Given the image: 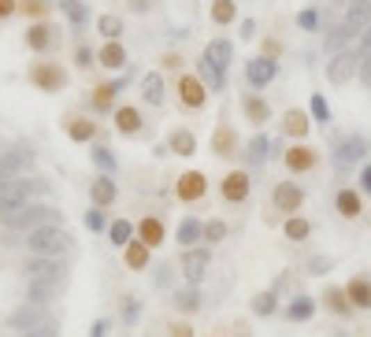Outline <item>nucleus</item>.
Masks as SVG:
<instances>
[{"instance_id": "obj_1", "label": "nucleus", "mask_w": 371, "mask_h": 337, "mask_svg": "<svg viewBox=\"0 0 371 337\" xmlns=\"http://www.w3.org/2000/svg\"><path fill=\"white\" fill-rule=\"evenodd\" d=\"M63 286V267L60 259L49 256H34L30 259V300L34 304H49Z\"/></svg>"}, {"instance_id": "obj_2", "label": "nucleus", "mask_w": 371, "mask_h": 337, "mask_svg": "<svg viewBox=\"0 0 371 337\" xmlns=\"http://www.w3.org/2000/svg\"><path fill=\"white\" fill-rule=\"evenodd\" d=\"M26 245L34 256H49V259H60L63 252H71V234L63 226H41V230L26 234Z\"/></svg>"}, {"instance_id": "obj_3", "label": "nucleus", "mask_w": 371, "mask_h": 337, "mask_svg": "<svg viewBox=\"0 0 371 337\" xmlns=\"http://www.w3.org/2000/svg\"><path fill=\"white\" fill-rule=\"evenodd\" d=\"M60 208H49V204H26L19 215H12V219H4L8 230H23V234H34L41 230V226H60Z\"/></svg>"}, {"instance_id": "obj_4", "label": "nucleus", "mask_w": 371, "mask_h": 337, "mask_svg": "<svg viewBox=\"0 0 371 337\" xmlns=\"http://www.w3.org/2000/svg\"><path fill=\"white\" fill-rule=\"evenodd\" d=\"M41 182H30V178H19L12 182L4 193H0V219H12V215H19L30 204V193H38Z\"/></svg>"}, {"instance_id": "obj_5", "label": "nucleus", "mask_w": 371, "mask_h": 337, "mask_svg": "<svg viewBox=\"0 0 371 337\" xmlns=\"http://www.w3.org/2000/svg\"><path fill=\"white\" fill-rule=\"evenodd\" d=\"M371 26V0H353L345 8V19H342V30L349 37H364V30Z\"/></svg>"}, {"instance_id": "obj_6", "label": "nucleus", "mask_w": 371, "mask_h": 337, "mask_svg": "<svg viewBox=\"0 0 371 337\" xmlns=\"http://www.w3.org/2000/svg\"><path fill=\"white\" fill-rule=\"evenodd\" d=\"M356 71H360V56H356V52H338V56L327 63V82H331V85H345Z\"/></svg>"}, {"instance_id": "obj_7", "label": "nucleus", "mask_w": 371, "mask_h": 337, "mask_svg": "<svg viewBox=\"0 0 371 337\" xmlns=\"http://www.w3.org/2000/svg\"><path fill=\"white\" fill-rule=\"evenodd\" d=\"M179 267H182V275H186L190 286H201L204 275H208V248H190V252L182 256Z\"/></svg>"}, {"instance_id": "obj_8", "label": "nucleus", "mask_w": 371, "mask_h": 337, "mask_svg": "<svg viewBox=\"0 0 371 337\" xmlns=\"http://www.w3.org/2000/svg\"><path fill=\"white\" fill-rule=\"evenodd\" d=\"M279 74V63L271 60V56H256V60H249V67H245V78L253 89H267V82Z\"/></svg>"}, {"instance_id": "obj_9", "label": "nucleus", "mask_w": 371, "mask_h": 337, "mask_svg": "<svg viewBox=\"0 0 371 337\" xmlns=\"http://www.w3.org/2000/svg\"><path fill=\"white\" fill-rule=\"evenodd\" d=\"M360 156H368V141L364 137H345L342 145L334 148V163H338V167H349V163H356Z\"/></svg>"}, {"instance_id": "obj_10", "label": "nucleus", "mask_w": 371, "mask_h": 337, "mask_svg": "<svg viewBox=\"0 0 371 337\" xmlns=\"http://www.w3.org/2000/svg\"><path fill=\"white\" fill-rule=\"evenodd\" d=\"M30 82H34L38 89H60L67 78H63V71L52 67V63H38V67L30 71Z\"/></svg>"}, {"instance_id": "obj_11", "label": "nucleus", "mask_w": 371, "mask_h": 337, "mask_svg": "<svg viewBox=\"0 0 371 337\" xmlns=\"http://www.w3.org/2000/svg\"><path fill=\"white\" fill-rule=\"evenodd\" d=\"M223 197L231 204H242L249 197V175L245 171H231V175L223 178Z\"/></svg>"}, {"instance_id": "obj_12", "label": "nucleus", "mask_w": 371, "mask_h": 337, "mask_svg": "<svg viewBox=\"0 0 371 337\" xmlns=\"http://www.w3.org/2000/svg\"><path fill=\"white\" fill-rule=\"evenodd\" d=\"M12 326H15V330H23V334L38 330V326H45V315H41V304H26V308H19V311L12 315Z\"/></svg>"}, {"instance_id": "obj_13", "label": "nucleus", "mask_w": 371, "mask_h": 337, "mask_svg": "<svg viewBox=\"0 0 371 337\" xmlns=\"http://www.w3.org/2000/svg\"><path fill=\"white\" fill-rule=\"evenodd\" d=\"M301 200H304V189H301V186H293V182H282V186H275V208L297 211Z\"/></svg>"}, {"instance_id": "obj_14", "label": "nucleus", "mask_w": 371, "mask_h": 337, "mask_svg": "<svg viewBox=\"0 0 371 337\" xmlns=\"http://www.w3.org/2000/svg\"><path fill=\"white\" fill-rule=\"evenodd\" d=\"M197 78L208 85L212 93H223V89H226V71H220L212 60H201V63H197Z\"/></svg>"}, {"instance_id": "obj_15", "label": "nucleus", "mask_w": 371, "mask_h": 337, "mask_svg": "<svg viewBox=\"0 0 371 337\" xmlns=\"http://www.w3.org/2000/svg\"><path fill=\"white\" fill-rule=\"evenodd\" d=\"M231 56H234V45H231L226 37H215V41H208V49H204V60H212L220 71L231 67Z\"/></svg>"}, {"instance_id": "obj_16", "label": "nucleus", "mask_w": 371, "mask_h": 337, "mask_svg": "<svg viewBox=\"0 0 371 337\" xmlns=\"http://www.w3.org/2000/svg\"><path fill=\"white\" fill-rule=\"evenodd\" d=\"M204 197V175L201 171H190V175L179 178V200H201Z\"/></svg>"}, {"instance_id": "obj_17", "label": "nucleus", "mask_w": 371, "mask_h": 337, "mask_svg": "<svg viewBox=\"0 0 371 337\" xmlns=\"http://www.w3.org/2000/svg\"><path fill=\"white\" fill-rule=\"evenodd\" d=\"M179 89H182V101L190 107H201L204 104V82L193 78V74H186V78H179Z\"/></svg>"}, {"instance_id": "obj_18", "label": "nucleus", "mask_w": 371, "mask_h": 337, "mask_svg": "<svg viewBox=\"0 0 371 337\" xmlns=\"http://www.w3.org/2000/svg\"><path fill=\"white\" fill-rule=\"evenodd\" d=\"M334 204H338V215H345V219H356L360 208H364V204H360V193H356V189H342Z\"/></svg>"}, {"instance_id": "obj_19", "label": "nucleus", "mask_w": 371, "mask_h": 337, "mask_svg": "<svg viewBox=\"0 0 371 337\" xmlns=\"http://www.w3.org/2000/svg\"><path fill=\"white\" fill-rule=\"evenodd\" d=\"M60 12L67 15V19H71V26H79V30L90 23V8H85L82 0H60Z\"/></svg>"}, {"instance_id": "obj_20", "label": "nucleus", "mask_w": 371, "mask_h": 337, "mask_svg": "<svg viewBox=\"0 0 371 337\" xmlns=\"http://www.w3.org/2000/svg\"><path fill=\"white\" fill-rule=\"evenodd\" d=\"M101 63H104V67H112V71L126 67V49L119 45V41H108V45L101 49Z\"/></svg>"}, {"instance_id": "obj_21", "label": "nucleus", "mask_w": 371, "mask_h": 337, "mask_svg": "<svg viewBox=\"0 0 371 337\" xmlns=\"http://www.w3.org/2000/svg\"><path fill=\"white\" fill-rule=\"evenodd\" d=\"M345 293H349V300H353L356 308H371V282L368 278H353Z\"/></svg>"}, {"instance_id": "obj_22", "label": "nucleus", "mask_w": 371, "mask_h": 337, "mask_svg": "<svg viewBox=\"0 0 371 337\" xmlns=\"http://www.w3.org/2000/svg\"><path fill=\"white\" fill-rule=\"evenodd\" d=\"M141 93H145V101H149L152 107H156V104H163V78H160L156 71L141 78Z\"/></svg>"}, {"instance_id": "obj_23", "label": "nucleus", "mask_w": 371, "mask_h": 337, "mask_svg": "<svg viewBox=\"0 0 371 337\" xmlns=\"http://www.w3.org/2000/svg\"><path fill=\"white\" fill-rule=\"evenodd\" d=\"M197 237H204V226H201L197 219H193V215H190V219H182V223H179V245L193 248V245H197Z\"/></svg>"}, {"instance_id": "obj_24", "label": "nucleus", "mask_w": 371, "mask_h": 337, "mask_svg": "<svg viewBox=\"0 0 371 337\" xmlns=\"http://www.w3.org/2000/svg\"><path fill=\"white\" fill-rule=\"evenodd\" d=\"M167 145H171V152H179V156H193V152H197V141H193L190 130H174Z\"/></svg>"}, {"instance_id": "obj_25", "label": "nucleus", "mask_w": 371, "mask_h": 337, "mask_svg": "<svg viewBox=\"0 0 371 337\" xmlns=\"http://www.w3.org/2000/svg\"><path fill=\"white\" fill-rule=\"evenodd\" d=\"M145 263H149V245H145V241L126 245V267H130V270H141Z\"/></svg>"}, {"instance_id": "obj_26", "label": "nucleus", "mask_w": 371, "mask_h": 337, "mask_svg": "<svg viewBox=\"0 0 371 337\" xmlns=\"http://www.w3.org/2000/svg\"><path fill=\"white\" fill-rule=\"evenodd\" d=\"M93 200L101 204V208H104V204H112V200H115V182L108 178V175L93 182Z\"/></svg>"}, {"instance_id": "obj_27", "label": "nucleus", "mask_w": 371, "mask_h": 337, "mask_svg": "<svg viewBox=\"0 0 371 337\" xmlns=\"http://www.w3.org/2000/svg\"><path fill=\"white\" fill-rule=\"evenodd\" d=\"M26 45L34 49V52H45L49 49V26L45 23H34L26 30Z\"/></svg>"}, {"instance_id": "obj_28", "label": "nucleus", "mask_w": 371, "mask_h": 337, "mask_svg": "<svg viewBox=\"0 0 371 337\" xmlns=\"http://www.w3.org/2000/svg\"><path fill=\"white\" fill-rule=\"evenodd\" d=\"M312 163H315V156H312L308 148H290V152H286V167H290V171H308Z\"/></svg>"}, {"instance_id": "obj_29", "label": "nucleus", "mask_w": 371, "mask_h": 337, "mask_svg": "<svg viewBox=\"0 0 371 337\" xmlns=\"http://www.w3.org/2000/svg\"><path fill=\"white\" fill-rule=\"evenodd\" d=\"M130 234H134V226H130L126 219H119V223L108 226V237H112L115 248H126V245H130Z\"/></svg>"}, {"instance_id": "obj_30", "label": "nucleus", "mask_w": 371, "mask_h": 337, "mask_svg": "<svg viewBox=\"0 0 371 337\" xmlns=\"http://www.w3.org/2000/svg\"><path fill=\"white\" fill-rule=\"evenodd\" d=\"M141 241H145L149 248H156L163 241V223L160 219H145V223H141Z\"/></svg>"}, {"instance_id": "obj_31", "label": "nucleus", "mask_w": 371, "mask_h": 337, "mask_svg": "<svg viewBox=\"0 0 371 337\" xmlns=\"http://www.w3.org/2000/svg\"><path fill=\"white\" fill-rule=\"evenodd\" d=\"M115 126L123 130V134H138L141 119H138V112H134V107H119V112H115Z\"/></svg>"}, {"instance_id": "obj_32", "label": "nucleus", "mask_w": 371, "mask_h": 337, "mask_svg": "<svg viewBox=\"0 0 371 337\" xmlns=\"http://www.w3.org/2000/svg\"><path fill=\"white\" fill-rule=\"evenodd\" d=\"M312 315H315V304H312L308 297H297V300L290 304V319H293V322H308Z\"/></svg>"}, {"instance_id": "obj_33", "label": "nucleus", "mask_w": 371, "mask_h": 337, "mask_svg": "<svg viewBox=\"0 0 371 337\" xmlns=\"http://www.w3.org/2000/svg\"><path fill=\"white\" fill-rule=\"evenodd\" d=\"M97 30H101L108 41H115L119 34H123V19H119V15H101V19H97Z\"/></svg>"}, {"instance_id": "obj_34", "label": "nucleus", "mask_w": 371, "mask_h": 337, "mask_svg": "<svg viewBox=\"0 0 371 337\" xmlns=\"http://www.w3.org/2000/svg\"><path fill=\"white\" fill-rule=\"evenodd\" d=\"M271 148H275V145H271V141L260 134V137L249 141V159H253V163H264V159L271 156Z\"/></svg>"}, {"instance_id": "obj_35", "label": "nucleus", "mask_w": 371, "mask_h": 337, "mask_svg": "<svg viewBox=\"0 0 371 337\" xmlns=\"http://www.w3.org/2000/svg\"><path fill=\"white\" fill-rule=\"evenodd\" d=\"M234 15H238L234 0H215V8H212V19H215V23H220V26H226Z\"/></svg>"}, {"instance_id": "obj_36", "label": "nucleus", "mask_w": 371, "mask_h": 337, "mask_svg": "<svg viewBox=\"0 0 371 337\" xmlns=\"http://www.w3.org/2000/svg\"><path fill=\"white\" fill-rule=\"evenodd\" d=\"M245 115L253 119V123H264V119H267L271 112H267V104L260 101V96H249V101H245Z\"/></svg>"}, {"instance_id": "obj_37", "label": "nucleus", "mask_w": 371, "mask_h": 337, "mask_svg": "<svg viewBox=\"0 0 371 337\" xmlns=\"http://www.w3.org/2000/svg\"><path fill=\"white\" fill-rule=\"evenodd\" d=\"M93 130H97V126L90 123V119H74V123L67 126V134H71L74 141H90V137H93Z\"/></svg>"}, {"instance_id": "obj_38", "label": "nucleus", "mask_w": 371, "mask_h": 337, "mask_svg": "<svg viewBox=\"0 0 371 337\" xmlns=\"http://www.w3.org/2000/svg\"><path fill=\"white\" fill-rule=\"evenodd\" d=\"M312 115H315V123H331V104H327V96L323 93H315L312 96Z\"/></svg>"}, {"instance_id": "obj_39", "label": "nucleus", "mask_w": 371, "mask_h": 337, "mask_svg": "<svg viewBox=\"0 0 371 337\" xmlns=\"http://www.w3.org/2000/svg\"><path fill=\"white\" fill-rule=\"evenodd\" d=\"M282 126H286V134H297V137H304V134H308V123H304V112H290V115H286V123H282Z\"/></svg>"}, {"instance_id": "obj_40", "label": "nucleus", "mask_w": 371, "mask_h": 337, "mask_svg": "<svg viewBox=\"0 0 371 337\" xmlns=\"http://www.w3.org/2000/svg\"><path fill=\"white\" fill-rule=\"evenodd\" d=\"M93 163H97V167L104 171V175H112V171L119 167V159H115V156H112V152H108V148H93Z\"/></svg>"}, {"instance_id": "obj_41", "label": "nucleus", "mask_w": 371, "mask_h": 337, "mask_svg": "<svg viewBox=\"0 0 371 337\" xmlns=\"http://www.w3.org/2000/svg\"><path fill=\"white\" fill-rule=\"evenodd\" d=\"M174 304H179L182 311H193L201 304V293L197 289H182V293H174Z\"/></svg>"}, {"instance_id": "obj_42", "label": "nucleus", "mask_w": 371, "mask_h": 337, "mask_svg": "<svg viewBox=\"0 0 371 337\" xmlns=\"http://www.w3.org/2000/svg\"><path fill=\"white\" fill-rule=\"evenodd\" d=\"M275 308H279L275 293H260V297L253 300V311H256V315H271V311H275Z\"/></svg>"}, {"instance_id": "obj_43", "label": "nucleus", "mask_w": 371, "mask_h": 337, "mask_svg": "<svg viewBox=\"0 0 371 337\" xmlns=\"http://www.w3.org/2000/svg\"><path fill=\"white\" fill-rule=\"evenodd\" d=\"M308 230H312V226L304 223V219H290V223H286V237H293V241H304Z\"/></svg>"}, {"instance_id": "obj_44", "label": "nucleus", "mask_w": 371, "mask_h": 337, "mask_svg": "<svg viewBox=\"0 0 371 337\" xmlns=\"http://www.w3.org/2000/svg\"><path fill=\"white\" fill-rule=\"evenodd\" d=\"M345 41H349V34H345L342 26H334L331 34H327V49H331L334 56H338V52H342V45H345Z\"/></svg>"}, {"instance_id": "obj_45", "label": "nucleus", "mask_w": 371, "mask_h": 337, "mask_svg": "<svg viewBox=\"0 0 371 337\" xmlns=\"http://www.w3.org/2000/svg\"><path fill=\"white\" fill-rule=\"evenodd\" d=\"M297 26L301 30H320V12H315V8H304L297 15Z\"/></svg>"}, {"instance_id": "obj_46", "label": "nucleus", "mask_w": 371, "mask_h": 337, "mask_svg": "<svg viewBox=\"0 0 371 337\" xmlns=\"http://www.w3.org/2000/svg\"><path fill=\"white\" fill-rule=\"evenodd\" d=\"M204 237H208V241H223V237H226V223L223 219H212L208 226H204Z\"/></svg>"}, {"instance_id": "obj_47", "label": "nucleus", "mask_w": 371, "mask_h": 337, "mask_svg": "<svg viewBox=\"0 0 371 337\" xmlns=\"http://www.w3.org/2000/svg\"><path fill=\"white\" fill-rule=\"evenodd\" d=\"M12 182H19V175H15V171L4 163V156H0V193H4L8 186H12Z\"/></svg>"}, {"instance_id": "obj_48", "label": "nucleus", "mask_w": 371, "mask_h": 337, "mask_svg": "<svg viewBox=\"0 0 371 337\" xmlns=\"http://www.w3.org/2000/svg\"><path fill=\"white\" fill-rule=\"evenodd\" d=\"M85 226H90V230H104V215H101V208L85 211Z\"/></svg>"}, {"instance_id": "obj_49", "label": "nucleus", "mask_w": 371, "mask_h": 337, "mask_svg": "<svg viewBox=\"0 0 371 337\" xmlns=\"http://www.w3.org/2000/svg\"><path fill=\"white\" fill-rule=\"evenodd\" d=\"M215 152H220V156L231 152V130H220V137H215Z\"/></svg>"}, {"instance_id": "obj_50", "label": "nucleus", "mask_w": 371, "mask_h": 337, "mask_svg": "<svg viewBox=\"0 0 371 337\" xmlns=\"http://www.w3.org/2000/svg\"><path fill=\"white\" fill-rule=\"evenodd\" d=\"M327 297H331V304H334L338 311H349V300H345V293H342V289H331Z\"/></svg>"}, {"instance_id": "obj_51", "label": "nucleus", "mask_w": 371, "mask_h": 337, "mask_svg": "<svg viewBox=\"0 0 371 337\" xmlns=\"http://www.w3.org/2000/svg\"><path fill=\"white\" fill-rule=\"evenodd\" d=\"M356 56L364 60V56H371V26L364 30V37H360V45H356Z\"/></svg>"}, {"instance_id": "obj_52", "label": "nucleus", "mask_w": 371, "mask_h": 337, "mask_svg": "<svg viewBox=\"0 0 371 337\" xmlns=\"http://www.w3.org/2000/svg\"><path fill=\"white\" fill-rule=\"evenodd\" d=\"M308 270H312V275H327V270H331V259H327V256H315Z\"/></svg>"}, {"instance_id": "obj_53", "label": "nucleus", "mask_w": 371, "mask_h": 337, "mask_svg": "<svg viewBox=\"0 0 371 337\" xmlns=\"http://www.w3.org/2000/svg\"><path fill=\"white\" fill-rule=\"evenodd\" d=\"M360 82H364V85H371V56H364V60H360Z\"/></svg>"}, {"instance_id": "obj_54", "label": "nucleus", "mask_w": 371, "mask_h": 337, "mask_svg": "<svg viewBox=\"0 0 371 337\" xmlns=\"http://www.w3.org/2000/svg\"><path fill=\"white\" fill-rule=\"evenodd\" d=\"M23 337H60V330H52V326H38V330H30Z\"/></svg>"}, {"instance_id": "obj_55", "label": "nucleus", "mask_w": 371, "mask_h": 337, "mask_svg": "<svg viewBox=\"0 0 371 337\" xmlns=\"http://www.w3.org/2000/svg\"><path fill=\"white\" fill-rule=\"evenodd\" d=\"M256 37V23H253V19H245V23H242V41H253Z\"/></svg>"}, {"instance_id": "obj_56", "label": "nucleus", "mask_w": 371, "mask_h": 337, "mask_svg": "<svg viewBox=\"0 0 371 337\" xmlns=\"http://www.w3.org/2000/svg\"><path fill=\"white\" fill-rule=\"evenodd\" d=\"M360 186H364V193H371V163L360 171Z\"/></svg>"}, {"instance_id": "obj_57", "label": "nucleus", "mask_w": 371, "mask_h": 337, "mask_svg": "<svg viewBox=\"0 0 371 337\" xmlns=\"http://www.w3.org/2000/svg\"><path fill=\"white\" fill-rule=\"evenodd\" d=\"M15 12V0H0V19H8Z\"/></svg>"}, {"instance_id": "obj_58", "label": "nucleus", "mask_w": 371, "mask_h": 337, "mask_svg": "<svg viewBox=\"0 0 371 337\" xmlns=\"http://www.w3.org/2000/svg\"><path fill=\"white\" fill-rule=\"evenodd\" d=\"M90 60H93V52L90 49H79V67H90Z\"/></svg>"}, {"instance_id": "obj_59", "label": "nucleus", "mask_w": 371, "mask_h": 337, "mask_svg": "<svg viewBox=\"0 0 371 337\" xmlns=\"http://www.w3.org/2000/svg\"><path fill=\"white\" fill-rule=\"evenodd\" d=\"M104 334H108V322H104V319L93 322V334H90V337H104Z\"/></svg>"}, {"instance_id": "obj_60", "label": "nucleus", "mask_w": 371, "mask_h": 337, "mask_svg": "<svg viewBox=\"0 0 371 337\" xmlns=\"http://www.w3.org/2000/svg\"><path fill=\"white\" fill-rule=\"evenodd\" d=\"M238 337H249V334H238Z\"/></svg>"}]
</instances>
